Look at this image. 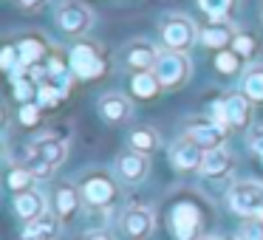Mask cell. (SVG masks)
<instances>
[{"mask_svg": "<svg viewBox=\"0 0 263 240\" xmlns=\"http://www.w3.org/2000/svg\"><path fill=\"white\" fill-rule=\"evenodd\" d=\"M68 147H71L68 136H60L57 130H48L43 136H37L34 142L26 144L20 164L29 167L37 181H43V178H51L54 170L68 158Z\"/></svg>", "mask_w": 263, "mask_h": 240, "instance_id": "cell-1", "label": "cell"}, {"mask_svg": "<svg viewBox=\"0 0 263 240\" xmlns=\"http://www.w3.org/2000/svg\"><path fill=\"white\" fill-rule=\"evenodd\" d=\"M68 68L77 76V82H97L108 76L114 68V59L108 57L105 46L93 37H80L68 46Z\"/></svg>", "mask_w": 263, "mask_h": 240, "instance_id": "cell-2", "label": "cell"}, {"mask_svg": "<svg viewBox=\"0 0 263 240\" xmlns=\"http://www.w3.org/2000/svg\"><path fill=\"white\" fill-rule=\"evenodd\" d=\"M159 43L164 51H181L190 54L201 43V26L184 12H167L159 17Z\"/></svg>", "mask_w": 263, "mask_h": 240, "instance_id": "cell-3", "label": "cell"}, {"mask_svg": "<svg viewBox=\"0 0 263 240\" xmlns=\"http://www.w3.org/2000/svg\"><path fill=\"white\" fill-rule=\"evenodd\" d=\"M80 195H82V204L88 209H110L114 201L119 198V181L114 178V172L108 170H88L80 175Z\"/></svg>", "mask_w": 263, "mask_h": 240, "instance_id": "cell-4", "label": "cell"}, {"mask_svg": "<svg viewBox=\"0 0 263 240\" xmlns=\"http://www.w3.org/2000/svg\"><path fill=\"white\" fill-rule=\"evenodd\" d=\"M93 23H97V14L85 0H60L57 9H54V26L71 43L91 34Z\"/></svg>", "mask_w": 263, "mask_h": 240, "instance_id": "cell-5", "label": "cell"}, {"mask_svg": "<svg viewBox=\"0 0 263 240\" xmlns=\"http://www.w3.org/2000/svg\"><path fill=\"white\" fill-rule=\"evenodd\" d=\"M159 54L161 48L156 43H150L147 37H133V40L122 43L119 51H116V68L127 76L142 74V71H153Z\"/></svg>", "mask_w": 263, "mask_h": 240, "instance_id": "cell-6", "label": "cell"}, {"mask_svg": "<svg viewBox=\"0 0 263 240\" xmlns=\"http://www.w3.org/2000/svg\"><path fill=\"white\" fill-rule=\"evenodd\" d=\"M153 74L159 76L161 91H178V88H184L193 79V59H190V54L164 51V48H161Z\"/></svg>", "mask_w": 263, "mask_h": 240, "instance_id": "cell-7", "label": "cell"}, {"mask_svg": "<svg viewBox=\"0 0 263 240\" xmlns=\"http://www.w3.org/2000/svg\"><path fill=\"white\" fill-rule=\"evenodd\" d=\"M181 136L195 142L204 153L218 147H227V138H229V127L218 125L212 116H190L181 127Z\"/></svg>", "mask_w": 263, "mask_h": 240, "instance_id": "cell-8", "label": "cell"}, {"mask_svg": "<svg viewBox=\"0 0 263 240\" xmlns=\"http://www.w3.org/2000/svg\"><path fill=\"white\" fill-rule=\"evenodd\" d=\"M170 232L176 240H201L204 237V212L195 201H176L170 209Z\"/></svg>", "mask_w": 263, "mask_h": 240, "instance_id": "cell-9", "label": "cell"}, {"mask_svg": "<svg viewBox=\"0 0 263 240\" xmlns=\"http://www.w3.org/2000/svg\"><path fill=\"white\" fill-rule=\"evenodd\" d=\"M229 212L240 217H255L263 206V184L260 181H235L227 189Z\"/></svg>", "mask_w": 263, "mask_h": 240, "instance_id": "cell-10", "label": "cell"}, {"mask_svg": "<svg viewBox=\"0 0 263 240\" xmlns=\"http://www.w3.org/2000/svg\"><path fill=\"white\" fill-rule=\"evenodd\" d=\"M119 229H122V234L130 237V240H147L150 234H153V229H156L153 209L144 206V204L127 206V209L122 212V217H119Z\"/></svg>", "mask_w": 263, "mask_h": 240, "instance_id": "cell-11", "label": "cell"}, {"mask_svg": "<svg viewBox=\"0 0 263 240\" xmlns=\"http://www.w3.org/2000/svg\"><path fill=\"white\" fill-rule=\"evenodd\" d=\"M133 110H136L133 108V96H127L122 91H105L97 99V113L108 125H125V122H130Z\"/></svg>", "mask_w": 263, "mask_h": 240, "instance_id": "cell-12", "label": "cell"}, {"mask_svg": "<svg viewBox=\"0 0 263 240\" xmlns=\"http://www.w3.org/2000/svg\"><path fill=\"white\" fill-rule=\"evenodd\" d=\"M14 43L20 48V63H23V68H43L48 63V57L54 54L48 37H43L40 31H26V34L14 37Z\"/></svg>", "mask_w": 263, "mask_h": 240, "instance_id": "cell-13", "label": "cell"}, {"mask_svg": "<svg viewBox=\"0 0 263 240\" xmlns=\"http://www.w3.org/2000/svg\"><path fill=\"white\" fill-rule=\"evenodd\" d=\"M116 178L125 184H142L144 178L150 175V155L136 153V150H122L116 155Z\"/></svg>", "mask_w": 263, "mask_h": 240, "instance_id": "cell-14", "label": "cell"}, {"mask_svg": "<svg viewBox=\"0 0 263 240\" xmlns=\"http://www.w3.org/2000/svg\"><path fill=\"white\" fill-rule=\"evenodd\" d=\"M223 102H227V119L232 130H252L255 127V102L243 91L227 93Z\"/></svg>", "mask_w": 263, "mask_h": 240, "instance_id": "cell-15", "label": "cell"}, {"mask_svg": "<svg viewBox=\"0 0 263 240\" xmlns=\"http://www.w3.org/2000/svg\"><path fill=\"white\" fill-rule=\"evenodd\" d=\"M80 206H82V195H80V187H77V184H57V187L51 189V209L63 223L74 221Z\"/></svg>", "mask_w": 263, "mask_h": 240, "instance_id": "cell-16", "label": "cell"}, {"mask_svg": "<svg viewBox=\"0 0 263 240\" xmlns=\"http://www.w3.org/2000/svg\"><path fill=\"white\" fill-rule=\"evenodd\" d=\"M201 161H204V150L190 138H176L170 147V164L176 172H198Z\"/></svg>", "mask_w": 263, "mask_h": 240, "instance_id": "cell-17", "label": "cell"}, {"mask_svg": "<svg viewBox=\"0 0 263 240\" xmlns=\"http://www.w3.org/2000/svg\"><path fill=\"white\" fill-rule=\"evenodd\" d=\"M235 170V155L229 153V147H218L204 153V161H201V178H210V181H221V178L232 175Z\"/></svg>", "mask_w": 263, "mask_h": 240, "instance_id": "cell-18", "label": "cell"}, {"mask_svg": "<svg viewBox=\"0 0 263 240\" xmlns=\"http://www.w3.org/2000/svg\"><path fill=\"white\" fill-rule=\"evenodd\" d=\"M60 226H63V221L54 215V209H48V212H43L40 217L23 223L20 240H57L60 237Z\"/></svg>", "mask_w": 263, "mask_h": 240, "instance_id": "cell-19", "label": "cell"}, {"mask_svg": "<svg viewBox=\"0 0 263 240\" xmlns=\"http://www.w3.org/2000/svg\"><path fill=\"white\" fill-rule=\"evenodd\" d=\"M235 34H238L235 23H210L201 29V46L210 48V51H223V48L232 46Z\"/></svg>", "mask_w": 263, "mask_h": 240, "instance_id": "cell-20", "label": "cell"}, {"mask_svg": "<svg viewBox=\"0 0 263 240\" xmlns=\"http://www.w3.org/2000/svg\"><path fill=\"white\" fill-rule=\"evenodd\" d=\"M14 212H17V217L23 223L34 221V217L43 215V212H48L46 195H43L40 189H26V192H17V195H14Z\"/></svg>", "mask_w": 263, "mask_h": 240, "instance_id": "cell-21", "label": "cell"}, {"mask_svg": "<svg viewBox=\"0 0 263 240\" xmlns=\"http://www.w3.org/2000/svg\"><path fill=\"white\" fill-rule=\"evenodd\" d=\"M193 3L210 23H232L240 9V0H193Z\"/></svg>", "mask_w": 263, "mask_h": 240, "instance_id": "cell-22", "label": "cell"}, {"mask_svg": "<svg viewBox=\"0 0 263 240\" xmlns=\"http://www.w3.org/2000/svg\"><path fill=\"white\" fill-rule=\"evenodd\" d=\"M229 48H232L240 59H246V65H252V63H257V57H260V51H263V40L255 31L238 29V34H235V40Z\"/></svg>", "mask_w": 263, "mask_h": 240, "instance_id": "cell-23", "label": "cell"}, {"mask_svg": "<svg viewBox=\"0 0 263 240\" xmlns=\"http://www.w3.org/2000/svg\"><path fill=\"white\" fill-rule=\"evenodd\" d=\"M127 142H130V150L144 153V155H153L156 150L161 147V136L153 125H136L127 133Z\"/></svg>", "mask_w": 263, "mask_h": 240, "instance_id": "cell-24", "label": "cell"}, {"mask_svg": "<svg viewBox=\"0 0 263 240\" xmlns=\"http://www.w3.org/2000/svg\"><path fill=\"white\" fill-rule=\"evenodd\" d=\"M127 91H130L133 99H142V102H150L161 93V82L153 71H142V74H133L130 82H127Z\"/></svg>", "mask_w": 263, "mask_h": 240, "instance_id": "cell-25", "label": "cell"}, {"mask_svg": "<svg viewBox=\"0 0 263 240\" xmlns=\"http://www.w3.org/2000/svg\"><path fill=\"white\" fill-rule=\"evenodd\" d=\"M240 91L255 105H263V63L246 65L243 76H240Z\"/></svg>", "mask_w": 263, "mask_h": 240, "instance_id": "cell-26", "label": "cell"}, {"mask_svg": "<svg viewBox=\"0 0 263 240\" xmlns=\"http://www.w3.org/2000/svg\"><path fill=\"white\" fill-rule=\"evenodd\" d=\"M215 71L218 76H227V79H235V76H243L246 71V59H240L232 48H223V51H215Z\"/></svg>", "mask_w": 263, "mask_h": 240, "instance_id": "cell-27", "label": "cell"}, {"mask_svg": "<svg viewBox=\"0 0 263 240\" xmlns=\"http://www.w3.org/2000/svg\"><path fill=\"white\" fill-rule=\"evenodd\" d=\"M34 181H37V178L31 175V170H29V167H23V164H12V167H9V172H6V184H9V189H12L14 195L26 192V189H34Z\"/></svg>", "mask_w": 263, "mask_h": 240, "instance_id": "cell-28", "label": "cell"}, {"mask_svg": "<svg viewBox=\"0 0 263 240\" xmlns=\"http://www.w3.org/2000/svg\"><path fill=\"white\" fill-rule=\"evenodd\" d=\"M0 68L6 71L9 76L14 74V71L23 68V63H20V48L14 40H6L3 43V51H0Z\"/></svg>", "mask_w": 263, "mask_h": 240, "instance_id": "cell-29", "label": "cell"}, {"mask_svg": "<svg viewBox=\"0 0 263 240\" xmlns=\"http://www.w3.org/2000/svg\"><path fill=\"white\" fill-rule=\"evenodd\" d=\"M17 122H20L23 127H29V130H31V127H37V125L43 122V108H40L37 102L20 105V108H17Z\"/></svg>", "mask_w": 263, "mask_h": 240, "instance_id": "cell-30", "label": "cell"}, {"mask_svg": "<svg viewBox=\"0 0 263 240\" xmlns=\"http://www.w3.org/2000/svg\"><path fill=\"white\" fill-rule=\"evenodd\" d=\"M235 240H263V221L260 217H243Z\"/></svg>", "mask_w": 263, "mask_h": 240, "instance_id": "cell-31", "label": "cell"}, {"mask_svg": "<svg viewBox=\"0 0 263 240\" xmlns=\"http://www.w3.org/2000/svg\"><path fill=\"white\" fill-rule=\"evenodd\" d=\"M246 147H249V153L257 155V158L263 155V125H255L252 130H246Z\"/></svg>", "mask_w": 263, "mask_h": 240, "instance_id": "cell-32", "label": "cell"}, {"mask_svg": "<svg viewBox=\"0 0 263 240\" xmlns=\"http://www.w3.org/2000/svg\"><path fill=\"white\" fill-rule=\"evenodd\" d=\"M14 3H17L23 12H40V9L46 6L48 0H14Z\"/></svg>", "mask_w": 263, "mask_h": 240, "instance_id": "cell-33", "label": "cell"}, {"mask_svg": "<svg viewBox=\"0 0 263 240\" xmlns=\"http://www.w3.org/2000/svg\"><path fill=\"white\" fill-rule=\"evenodd\" d=\"M82 240H114V237H110V234L105 232V229H97V232H88Z\"/></svg>", "mask_w": 263, "mask_h": 240, "instance_id": "cell-34", "label": "cell"}, {"mask_svg": "<svg viewBox=\"0 0 263 240\" xmlns=\"http://www.w3.org/2000/svg\"><path fill=\"white\" fill-rule=\"evenodd\" d=\"M201 240H221V237H215V234H204Z\"/></svg>", "mask_w": 263, "mask_h": 240, "instance_id": "cell-35", "label": "cell"}, {"mask_svg": "<svg viewBox=\"0 0 263 240\" xmlns=\"http://www.w3.org/2000/svg\"><path fill=\"white\" fill-rule=\"evenodd\" d=\"M255 217H260V221H263V206H260V212H257V215Z\"/></svg>", "mask_w": 263, "mask_h": 240, "instance_id": "cell-36", "label": "cell"}, {"mask_svg": "<svg viewBox=\"0 0 263 240\" xmlns=\"http://www.w3.org/2000/svg\"><path fill=\"white\" fill-rule=\"evenodd\" d=\"M260 23H263V12H260Z\"/></svg>", "mask_w": 263, "mask_h": 240, "instance_id": "cell-37", "label": "cell"}, {"mask_svg": "<svg viewBox=\"0 0 263 240\" xmlns=\"http://www.w3.org/2000/svg\"><path fill=\"white\" fill-rule=\"evenodd\" d=\"M260 164H263V155H260Z\"/></svg>", "mask_w": 263, "mask_h": 240, "instance_id": "cell-38", "label": "cell"}]
</instances>
